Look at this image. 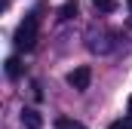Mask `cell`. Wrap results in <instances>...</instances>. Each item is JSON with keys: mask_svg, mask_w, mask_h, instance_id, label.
Returning <instances> with one entry per match:
<instances>
[{"mask_svg": "<svg viewBox=\"0 0 132 129\" xmlns=\"http://www.w3.org/2000/svg\"><path fill=\"white\" fill-rule=\"evenodd\" d=\"M114 34H108V31H89L86 34V46L92 49V52H111L114 49V40H111Z\"/></svg>", "mask_w": 132, "mask_h": 129, "instance_id": "2", "label": "cell"}, {"mask_svg": "<svg viewBox=\"0 0 132 129\" xmlns=\"http://www.w3.org/2000/svg\"><path fill=\"white\" fill-rule=\"evenodd\" d=\"M89 83H92V71H89L86 64H80V68H74V71L68 74V86H74L77 92L89 89Z\"/></svg>", "mask_w": 132, "mask_h": 129, "instance_id": "3", "label": "cell"}, {"mask_svg": "<svg viewBox=\"0 0 132 129\" xmlns=\"http://www.w3.org/2000/svg\"><path fill=\"white\" fill-rule=\"evenodd\" d=\"M80 12V6H77V0H65L62 6H59V22H71L74 15Z\"/></svg>", "mask_w": 132, "mask_h": 129, "instance_id": "5", "label": "cell"}, {"mask_svg": "<svg viewBox=\"0 0 132 129\" xmlns=\"http://www.w3.org/2000/svg\"><path fill=\"white\" fill-rule=\"evenodd\" d=\"M55 129H86L83 123H77V120H68V117H59L55 120Z\"/></svg>", "mask_w": 132, "mask_h": 129, "instance_id": "7", "label": "cell"}, {"mask_svg": "<svg viewBox=\"0 0 132 129\" xmlns=\"http://www.w3.org/2000/svg\"><path fill=\"white\" fill-rule=\"evenodd\" d=\"M126 108H129V114H132V95H129V101H126Z\"/></svg>", "mask_w": 132, "mask_h": 129, "instance_id": "10", "label": "cell"}, {"mask_svg": "<svg viewBox=\"0 0 132 129\" xmlns=\"http://www.w3.org/2000/svg\"><path fill=\"white\" fill-rule=\"evenodd\" d=\"M126 3H129V9H132V0H126Z\"/></svg>", "mask_w": 132, "mask_h": 129, "instance_id": "11", "label": "cell"}, {"mask_svg": "<svg viewBox=\"0 0 132 129\" xmlns=\"http://www.w3.org/2000/svg\"><path fill=\"white\" fill-rule=\"evenodd\" d=\"M22 126L25 129H40L43 126V117H40L34 108H25V111H22Z\"/></svg>", "mask_w": 132, "mask_h": 129, "instance_id": "4", "label": "cell"}, {"mask_svg": "<svg viewBox=\"0 0 132 129\" xmlns=\"http://www.w3.org/2000/svg\"><path fill=\"white\" fill-rule=\"evenodd\" d=\"M22 71H25V64L19 62L15 55H12V59H6V77H9V80H19V77H22Z\"/></svg>", "mask_w": 132, "mask_h": 129, "instance_id": "6", "label": "cell"}, {"mask_svg": "<svg viewBox=\"0 0 132 129\" xmlns=\"http://www.w3.org/2000/svg\"><path fill=\"white\" fill-rule=\"evenodd\" d=\"M92 3L98 6V12H114V9H117V3H114V0H92Z\"/></svg>", "mask_w": 132, "mask_h": 129, "instance_id": "8", "label": "cell"}, {"mask_svg": "<svg viewBox=\"0 0 132 129\" xmlns=\"http://www.w3.org/2000/svg\"><path fill=\"white\" fill-rule=\"evenodd\" d=\"M37 31H40V12L34 9L31 15H28V19L15 28V34H12L15 46H19V49H25V52H28V49H34V43H37Z\"/></svg>", "mask_w": 132, "mask_h": 129, "instance_id": "1", "label": "cell"}, {"mask_svg": "<svg viewBox=\"0 0 132 129\" xmlns=\"http://www.w3.org/2000/svg\"><path fill=\"white\" fill-rule=\"evenodd\" d=\"M111 129H132V126H129V123H126V117H123V120H117V123H114V126H111Z\"/></svg>", "mask_w": 132, "mask_h": 129, "instance_id": "9", "label": "cell"}]
</instances>
